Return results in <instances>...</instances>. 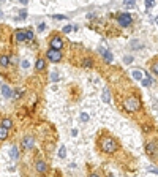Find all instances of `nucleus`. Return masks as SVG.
I'll return each mask as SVG.
<instances>
[{
    "label": "nucleus",
    "instance_id": "nucleus-1",
    "mask_svg": "<svg viewBox=\"0 0 158 177\" xmlns=\"http://www.w3.org/2000/svg\"><path fill=\"white\" fill-rule=\"evenodd\" d=\"M98 146H100V149H101V152H105V153H116V152L119 150L117 141H116L112 136H109V135L100 138Z\"/></svg>",
    "mask_w": 158,
    "mask_h": 177
},
{
    "label": "nucleus",
    "instance_id": "nucleus-2",
    "mask_svg": "<svg viewBox=\"0 0 158 177\" xmlns=\"http://www.w3.org/2000/svg\"><path fill=\"white\" fill-rule=\"evenodd\" d=\"M123 109L127 111L128 114H133L136 112V111H139V108H141V101H139L138 97H128L123 100Z\"/></svg>",
    "mask_w": 158,
    "mask_h": 177
},
{
    "label": "nucleus",
    "instance_id": "nucleus-3",
    "mask_svg": "<svg viewBox=\"0 0 158 177\" xmlns=\"http://www.w3.org/2000/svg\"><path fill=\"white\" fill-rule=\"evenodd\" d=\"M14 38L17 43H24V41H33L35 35L30 29H21V30H16L14 32Z\"/></svg>",
    "mask_w": 158,
    "mask_h": 177
},
{
    "label": "nucleus",
    "instance_id": "nucleus-4",
    "mask_svg": "<svg viewBox=\"0 0 158 177\" xmlns=\"http://www.w3.org/2000/svg\"><path fill=\"white\" fill-rule=\"evenodd\" d=\"M145 153L152 158V160H158V142L150 141L145 144Z\"/></svg>",
    "mask_w": 158,
    "mask_h": 177
},
{
    "label": "nucleus",
    "instance_id": "nucleus-5",
    "mask_svg": "<svg viewBox=\"0 0 158 177\" xmlns=\"http://www.w3.org/2000/svg\"><path fill=\"white\" fill-rule=\"evenodd\" d=\"M46 57H48V60H49V62L57 63V62H60V60H62V52H60V49L49 48L48 51H46Z\"/></svg>",
    "mask_w": 158,
    "mask_h": 177
},
{
    "label": "nucleus",
    "instance_id": "nucleus-6",
    "mask_svg": "<svg viewBox=\"0 0 158 177\" xmlns=\"http://www.w3.org/2000/svg\"><path fill=\"white\" fill-rule=\"evenodd\" d=\"M117 22L122 27H130V25L133 24V17H131V14H130V13H120L117 16Z\"/></svg>",
    "mask_w": 158,
    "mask_h": 177
},
{
    "label": "nucleus",
    "instance_id": "nucleus-7",
    "mask_svg": "<svg viewBox=\"0 0 158 177\" xmlns=\"http://www.w3.org/2000/svg\"><path fill=\"white\" fill-rule=\"evenodd\" d=\"M35 169L38 174H46L48 172V164H46L44 160H36L35 161Z\"/></svg>",
    "mask_w": 158,
    "mask_h": 177
},
{
    "label": "nucleus",
    "instance_id": "nucleus-8",
    "mask_svg": "<svg viewBox=\"0 0 158 177\" xmlns=\"http://www.w3.org/2000/svg\"><path fill=\"white\" fill-rule=\"evenodd\" d=\"M33 146H35L33 136H25V138L22 139V149H24V150H32Z\"/></svg>",
    "mask_w": 158,
    "mask_h": 177
},
{
    "label": "nucleus",
    "instance_id": "nucleus-9",
    "mask_svg": "<svg viewBox=\"0 0 158 177\" xmlns=\"http://www.w3.org/2000/svg\"><path fill=\"white\" fill-rule=\"evenodd\" d=\"M49 46L54 48V49H62L63 48V41H62L60 36H54V38L51 40V43H49Z\"/></svg>",
    "mask_w": 158,
    "mask_h": 177
},
{
    "label": "nucleus",
    "instance_id": "nucleus-10",
    "mask_svg": "<svg viewBox=\"0 0 158 177\" xmlns=\"http://www.w3.org/2000/svg\"><path fill=\"white\" fill-rule=\"evenodd\" d=\"M10 65H11V57H10V55H6V54L0 55V67H2V68H8Z\"/></svg>",
    "mask_w": 158,
    "mask_h": 177
},
{
    "label": "nucleus",
    "instance_id": "nucleus-11",
    "mask_svg": "<svg viewBox=\"0 0 158 177\" xmlns=\"http://www.w3.org/2000/svg\"><path fill=\"white\" fill-rule=\"evenodd\" d=\"M98 52H100V54H103V57H105V60H106L108 63L112 62V54H111V51H106V49H103V48H100Z\"/></svg>",
    "mask_w": 158,
    "mask_h": 177
},
{
    "label": "nucleus",
    "instance_id": "nucleus-12",
    "mask_svg": "<svg viewBox=\"0 0 158 177\" xmlns=\"http://www.w3.org/2000/svg\"><path fill=\"white\" fill-rule=\"evenodd\" d=\"M8 135H10V130L0 125V141H5V139L8 138Z\"/></svg>",
    "mask_w": 158,
    "mask_h": 177
},
{
    "label": "nucleus",
    "instance_id": "nucleus-13",
    "mask_svg": "<svg viewBox=\"0 0 158 177\" xmlns=\"http://www.w3.org/2000/svg\"><path fill=\"white\" fill-rule=\"evenodd\" d=\"M44 68H46L44 59H38V60H36V65H35V70H36V71H43Z\"/></svg>",
    "mask_w": 158,
    "mask_h": 177
},
{
    "label": "nucleus",
    "instance_id": "nucleus-14",
    "mask_svg": "<svg viewBox=\"0 0 158 177\" xmlns=\"http://www.w3.org/2000/svg\"><path fill=\"white\" fill-rule=\"evenodd\" d=\"M2 95L5 97V98H11V89L8 87V86H2Z\"/></svg>",
    "mask_w": 158,
    "mask_h": 177
},
{
    "label": "nucleus",
    "instance_id": "nucleus-15",
    "mask_svg": "<svg viewBox=\"0 0 158 177\" xmlns=\"http://www.w3.org/2000/svg\"><path fill=\"white\" fill-rule=\"evenodd\" d=\"M0 125L10 130V128L13 127V120H11V119H3V120H2V124H0Z\"/></svg>",
    "mask_w": 158,
    "mask_h": 177
},
{
    "label": "nucleus",
    "instance_id": "nucleus-16",
    "mask_svg": "<svg viewBox=\"0 0 158 177\" xmlns=\"http://www.w3.org/2000/svg\"><path fill=\"white\" fill-rule=\"evenodd\" d=\"M103 101H105V103H109V101H111V95H109L108 87H105V90H103Z\"/></svg>",
    "mask_w": 158,
    "mask_h": 177
},
{
    "label": "nucleus",
    "instance_id": "nucleus-17",
    "mask_svg": "<svg viewBox=\"0 0 158 177\" xmlns=\"http://www.w3.org/2000/svg\"><path fill=\"white\" fill-rule=\"evenodd\" d=\"M11 157H13V160H17L19 158V150H17V147L16 146H13V149H11Z\"/></svg>",
    "mask_w": 158,
    "mask_h": 177
},
{
    "label": "nucleus",
    "instance_id": "nucleus-18",
    "mask_svg": "<svg viewBox=\"0 0 158 177\" xmlns=\"http://www.w3.org/2000/svg\"><path fill=\"white\" fill-rule=\"evenodd\" d=\"M150 84H152V79H150V76H149V74L145 73V78L142 79V86H144V87H149Z\"/></svg>",
    "mask_w": 158,
    "mask_h": 177
},
{
    "label": "nucleus",
    "instance_id": "nucleus-19",
    "mask_svg": "<svg viewBox=\"0 0 158 177\" xmlns=\"http://www.w3.org/2000/svg\"><path fill=\"white\" fill-rule=\"evenodd\" d=\"M150 70H152V73H153V74H156V76H158V60L152 63V67H150Z\"/></svg>",
    "mask_w": 158,
    "mask_h": 177
},
{
    "label": "nucleus",
    "instance_id": "nucleus-20",
    "mask_svg": "<svg viewBox=\"0 0 158 177\" xmlns=\"http://www.w3.org/2000/svg\"><path fill=\"white\" fill-rule=\"evenodd\" d=\"M131 74H133V78H134V79H142V73L139 71V70H134Z\"/></svg>",
    "mask_w": 158,
    "mask_h": 177
},
{
    "label": "nucleus",
    "instance_id": "nucleus-21",
    "mask_svg": "<svg viewBox=\"0 0 158 177\" xmlns=\"http://www.w3.org/2000/svg\"><path fill=\"white\" fill-rule=\"evenodd\" d=\"M82 65H84L86 68H92V67H94V63H92V59H86Z\"/></svg>",
    "mask_w": 158,
    "mask_h": 177
},
{
    "label": "nucleus",
    "instance_id": "nucleus-22",
    "mask_svg": "<svg viewBox=\"0 0 158 177\" xmlns=\"http://www.w3.org/2000/svg\"><path fill=\"white\" fill-rule=\"evenodd\" d=\"M125 6L127 8H131V6H134V3H136V0H125Z\"/></svg>",
    "mask_w": 158,
    "mask_h": 177
},
{
    "label": "nucleus",
    "instance_id": "nucleus-23",
    "mask_svg": "<svg viewBox=\"0 0 158 177\" xmlns=\"http://www.w3.org/2000/svg\"><path fill=\"white\" fill-rule=\"evenodd\" d=\"M59 157H60V158H65V157H67V149H65V147H60V150H59Z\"/></svg>",
    "mask_w": 158,
    "mask_h": 177
},
{
    "label": "nucleus",
    "instance_id": "nucleus-24",
    "mask_svg": "<svg viewBox=\"0 0 158 177\" xmlns=\"http://www.w3.org/2000/svg\"><path fill=\"white\" fill-rule=\"evenodd\" d=\"M144 3H145L147 8H152V6L155 5V0H144Z\"/></svg>",
    "mask_w": 158,
    "mask_h": 177
},
{
    "label": "nucleus",
    "instance_id": "nucleus-25",
    "mask_svg": "<svg viewBox=\"0 0 158 177\" xmlns=\"http://www.w3.org/2000/svg\"><path fill=\"white\" fill-rule=\"evenodd\" d=\"M123 62H125V63H131V62H133V57H131V55H125Z\"/></svg>",
    "mask_w": 158,
    "mask_h": 177
},
{
    "label": "nucleus",
    "instance_id": "nucleus-26",
    "mask_svg": "<svg viewBox=\"0 0 158 177\" xmlns=\"http://www.w3.org/2000/svg\"><path fill=\"white\" fill-rule=\"evenodd\" d=\"M81 120H82V122H87V120H89V116H87L86 112H82V114H81Z\"/></svg>",
    "mask_w": 158,
    "mask_h": 177
},
{
    "label": "nucleus",
    "instance_id": "nucleus-27",
    "mask_svg": "<svg viewBox=\"0 0 158 177\" xmlns=\"http://www.w3.org/2000/svg\"><path fill=\"white\" fill-rule=\"evenodd\" d=\"M52 17H54V19H59V21H62V19H65V16H62V14H54Z\"/></svg>",
    "mask_w": 158,
    "mask_h": 177
},
{
    "label": "nucleus",
    "instance_id": "nucleus-28",
    "mask_svg": "<svg viewBox=\"0 0 158 177\" xmlns=\"http://www.w3.org/2000/svg\"><path fill=\"white\" fill-rule=\"evenodd\" d=\"M71 30H73V27H71V25H67V27H63V32H65V33H68V32H71Z\"/></svg>",
    "mask_w": 158,
    "mask_h": 177
},
{
    "label": "nucleus",
    "instance_id": "nucleus-29",
    "mask_svg": "<svg viewBox=\"0 0 158 177\" xmlns=\"http://www.w3.org/2000/svg\"><path fill=\"white\" fill-rule=\"evenodd\" d=\"M51 79H52V81H59V74H57V73H52Z\"/></svg>",
    "mask_w": 158,
    "mask_h": 177
},
{
    "label": "nucleus",
    "instance_id": "nucleus-30",
    "mask_svg": "<svg viewBox=\"0 0 158 177\" xmlns=\"http://www.w3.org/2000/svg\"><path fill=\"white\" fill-rule=\"evenodd\" d=\"M147 171H150V172H155V174H158V168H147Z\"/></svg>",
    "mask_w": 158,
    "mask_h": 177
},
{
    "label": "nucleus",
    "instance_id": "nucleus-31",
    "mask_svg": "<svg viewBox=\"0 0 158 177\" xmlns=\"http://www.w3.org/2000/svg\"><path fill=\"white\" fill-rule=\"evenodd\" d=\"M22 68H29V62H27V60L22 62Z\"/></svg>",
    "mask_w": 158,
    "mask_h": 177
},
{
    "label": "nucleus",
    "instance_id": "nucleus-32",
    "mask_svg": "<svg viewBox=\"0 0 158 177\" xmlns=\"http://www.w3.org/2000/svg\"><path fill=\"white\" fill-rule=\"evenodd\" d=\"M44 29H46V25H44V24H41V25H40V27H38V30H40V32H43V30H44Z\"/></svg>",
    "mask_w": 158,
    "mask_h": 177
},
{
    "label": "nucleus",
    "instance_id": "nucleus-33",
    "mask_svg": "<svg viewBox=\"0 0 158 177\" xmlns=\"http://www.w3.org/2000/svg\"><path fill=\"white\" fill-rule=\"evenodd\" d=\"M21 3H24V5H27V3H29V0H21Z\"/></svg>",
    "mask_w": 158,
    "mask_h": 177
},
{
    "label": "nucleus",
    "instance_id": "nucleus-34",
    "mask_svg": "<svg viewBox=\"0 0 158 177\" xmlns=\"http://www.w3.org/2000/svg\"><path fill=\"white\" fill-rule=\"evenodd\" d=\"M155 21H156V24H158V17H156V19H155Z\"/></svg>",
    "mask_w": 158,
    "mask_h": 177
},
{
    "label": "nucleus",
    "instance_id": "nucleus-35",
    "mask_svg": "<svg viewBox=\"0 0 158 177\" xmlns=\"http://www.w3.org/2000/svg\"><path fill=\"white\" fill-rule=\"evenodd\" d=\"M0 16H2V11H0Z\"/></svg>",
    "mask_w": 158,
    "mask_h": 177
}]
</instances>
